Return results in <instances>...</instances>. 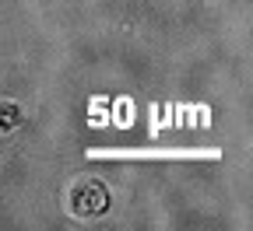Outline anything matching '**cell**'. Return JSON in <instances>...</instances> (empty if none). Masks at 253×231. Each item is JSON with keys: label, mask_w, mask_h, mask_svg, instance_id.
Returning <instances> with one entry per match:
<instances>
[{"label": "cell", "mask_w": 253, "mask_h": 231, "mask_svg": "<svg viewBox=\"0 0 253 231\" xmlns=\"http://www.w3.org/2000/svg\"><path fill=\"white\" fill-rule=\"evenodd\" d=\"M4 105V112H0V126L4 130H14L18 123H21V109H18V102H0Z\"/></svg>", "instance_id": "2"}, {"label": "cell", "mask_w": 253, "mask_h": 231, "mask_svg": "<svg viewBox=\"0 0 253 231\" xmlns=\"http://www.w3.org/2000/svg\"><path fill=\"white\" fill-rule=\"evenodd\" d=\"M109 210V189L102 179L95 175H81L71 182L67 189V214L78 217V221H95Z\"/></svg>", "instance_id": "1"}]
</instances>
